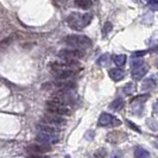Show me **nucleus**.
Returning a JSON list of instances; mask_svg holds the SVG:
<instances>
[{"label": "nucleus", "mask_w": 158, "mask_h": 158, "mask_svg": "<svg viewBox=\"0 0 158 158\" xmlns=\"http://www.w3.org/2000/svg\"><path fill=\"white\" fill-rule=\"evenodd\" d=\"M93 19V16L90 13H71L70 16L67 18V23L73 30L80 31L88 26Z\"/></svg>", "instance_id": "obj_1"}, {"label": "nucleus", "mask_w": 158, "mask_h": 158, "mask_svg": "<svg viewBox=\"0 0 158 158\" xmlns=\"http://www.w3.org/2000/svg\"><path fill=\"white\" fill-rule=\"evenodd\" d=\"M64 43L73 47V49H86L92 45V40L87 36L82 35H69L64 38Z\"/></svg>", "instance_id": "obj_2"}, {"label": "nucleus", "mask_w": 158, "mask_h": 158, "mask_svg": "<svg viewBox=\"0 0 158 158\" xmlns=\"http://www.w3.org/2000/svg\"><path fill=\"white\" fill-rule=\"evenodd\" d=\"M47 107L50 114H55V115H60V117H68L71 114L70 108L67 105H63L52 98L47 102Z\"/></svg>", "instance_id": "obj_3"}, {"label": "nucleus", "mask_w": 158, "mask_h": 158, "mask_svg": "<svg viewBox=\"0 0 158 158\" xmlns=\"http://www.w3.org/2000/svg\"><path fill=\"white\" fill-rule=\"evenodd\" d=\"M85 51L81 49H62L58 52V57L63 61H75L85 57Z\"/></svg>", "instance_id": "obj_4"}, {"label": "nucleus", "mask_w": 158, "mask_h": 158, "mask_svg": "<svg viewBox=\"0 0 158 158\" xmlns=\"http://www.w3.org/2000/svg\"><path fill=\"white\" fill-rule=\"evenodd\" d=\"M121 124V121L119 120L117 117L112 115L110 113H102L99 118V121H98V125L100 127H108V126H119Z\"/></svg>", "instance_id": "obj_5"}, {"label": "nucleus", "mask_w": 158, "mask_h": 158, "mask_svg": "<svg viewBox=\"0 0 158 158\" xmlns=\"http://www.w3.org/2000/svg\"><path fill=\"white\" fill-rule=\"evenodd\" d=\"M65 119L63 117H60V115H55V114H48L43 118V124H47L56 128H60L65 125Z\"/></svg>", "instance_id": "obj_6"}, {"label": "nucleus", "mask_w": 158, "mask_h": 158, "mask_svg": "<svg viewBox=\"0 0 158 158\" xmlns=\"http://www.w3.org/2000/svg\"><path fill=\"white\" fill-rule=\"evenodd\" d=\"M37 142L42 144V145H48V146H50V145H52V144H56V143L58 142V135H48V133H38L37 135Z\"/></svg>", "instance_id": "obj_7"}, {"label": "nucleus", "mask_w": 158, "mask_h": 158, "mask_svg": "<svg viewBox=\"0 0 158 158\" xmlns=\"http://www.w3.org/2000/svg\"><path fill=\"white\" fill-rule=\"evenodd\" d=\"M26 150L30 155H38L40 156V155H43V153L50 152L51 148L48 146V145H42V144H33V145H30Z\"/></svg>", "instance_id": "obj_8"}, {"label": "nucleus", "mask_w": 158, "mask_h": 158, "mask_svg": "<svg viewBox=\"0 0 158 158\" xmlns=\"http://www.w3.org/2000/svg\"><path fill=\"white\" fill-rule=\"evenodd\" d=\"M37 130L40 131V133H48V135H58V132H60V128H56V127H52L50 125H47V124H38L37 125Z\"/></svg>", "instance_id": "obj_9"}, {"label": "nucleus", "mask_w": 158, "mask_h": 158, "mask_svg": "<svg viewBox=\"0 0 158 158\" xmlns=\"http://www.w3.org/2000/svg\"><path fill=\"white\" fill-rule=\"evenodd\" d=\"M146 74H148V67L145 64L142 65V67H139V68H135V69H132V71H131V75H132V77L135 81L142 80Z\"/></svg>", "instance_id": "obj_10"}, {"label": "nucleus", "mask_w": 158, "mask_h": 158, "mask_svg": "<svg viewBox=\"0 0 158 158\" xmlns=\"http://www.w3.org/2000/svg\"><path fill=\"white\" fill-rule=\"evenodd\" d=\"M110 74V77H111L114 82H118L120 80H123L125 77V71L123 69H119V68H113L111 70L108 71Z\"/></svg>", "instance_id": "obj_11"}, {"label": "nucleus", "mask_w": 158, "mask_h": 158, "mask_svg": "<svg viewBox=\"0 0 158 158\" xmlns=\"http://www.w3.org/2000/svg\"><path fill=\"white\" fill-rule=\"evenodd\" d=\"M54 74H55V76L58 80L65 81V80L70 79L75 73H74V70H57V71H54Z\"/></svg>", "instance_id": "obj_12"}, {"label": "nucleus", "mask_w": 158, "mask_h": 158, "mask_svg": "<svg viewBox=\"0 0 158 158\" xmlns=\"http://www.w3.org/2000/svg\"><path fill=\"white\" fill-rule=\"evenodd\" d=\"M135 158H150V152L145 150L142 146H137L135 149Z\"/></svg>", "instance_id": "obj_13"}, {"label": "nucleus", "mask_w": 158, "mask_h": 158, "mask_svg": "<svg viewBox=\"0 0 158 158\" xmlns=\"http://www.w3.org/2000/svg\"><path fill=\"white\" fill-rule=\"evenodd\" d=\"M75 5L81 10H89L93 6L92 0H74Z\"/></svg>", "instance_id": "obj_14"}, {"label": "nucleus", "mask_w": 158, "mask_h": 158, "mask_svg": "<svg viewBox=\"0 0 158 158\" xmlns=\"http://www.w3.org/2000/svg\"><path fill=\"white\" fill-rule=\"evenodd\" d=\"M124 106H125V102H124V100H121V99H115L113 102L110 105V108L113 110V111H121L123 108H124Z\"/></svg>", "instance_id": "obj_15"}, {"label": "nucleus", "mask_w": 158, "mask_h": 158, "mask_svg": "<svg viewBox=\"0 0 158 158\" xmlns=\"http://www.w3.org/2000/svg\"><path fill=\"white\" fill-rule=\"evenodd\" d=\"M113 62L118 67H124L126 63V56L125 55H115L113 56Z\"/></svg>", "instance_id": "obj_16"}, {"label": "nucleus", "mask_w": 158, "mask_h": 158, "mask_svg": "<svg viewBox=\"0 0 158 158\" xmlns=\"http://www.w3.org/2000/svg\"><path fill=\"white\" fill-rule=\"evenodd\" d=\"M156 87V76H152L151 79H148L143 83V89H152Z\"/></svg>", "instance_id": "obj_17"}, {"label": "nucleus", "mask_w": 158, "mask_h": 158, "mask_svg": "<svg viewBox=\"0 0 158 158\" xmlns=\"http://www.w3.org/2000/svg\"><path fill=\"white\" fill-rule=\"evenodd\" d=\"M113 30V24L111 22H106L102 27V37H107L108 33Z\"/></svg>", "instance_id": "obj_18"}, {"label": "nucleus", "mask_w": 158, "mask_h": 158, "mask_svg": "<svg viewBox=\"0 0 158 158\" xmlns=\"http://www.w3.org/2000/svg\"><path fill=\"white\" fill-rule=\"evenodd\" d=\"M135 90V83H127L126 86L124 87V93L126 95H131L133 92Z\"/></svg>", "instance_id": "obj_19"}, {"label": "nucleus", "mask_w": 158, "mask_h": 158, "mask_svg": "<svg viewBox=\"0 0 158 158\" xmlns=\"http://www.w3.org/2000/svg\"><path fill=\"white\" fill-rule=\"evenodd\" d=\"M142 65H144V61H143L142 58H135V60L131 61V68H132V69L139 68V67H142Z\"/></svg>", "instance_id": "obj_20"}, {"label": "nucleus", "mask_w": 158, "mask_h": 158, "mask_svg": "<svg viewBox=\"0 0 158 158\" xmlns=\"http://www.w3.org/2000/svg\"><path fill=\"white\" fill-rule=\"evenodd\" d=\"M149 98H150V95L149 94L139 95V96H137V98H135V99L132 100V102H144V101H146Z\"/></svg>", "instance_id": "obj_21"}, {"label": "nucleus", "mask_w": 158, "mask_h": 158, "mask_svg": "<svg viewBox=\"0 0 158 158\" xmlns=\"http://www.w3.org/2000/svg\"><path fill=\"white\" fill-rule=\"evenodd\" d=\"M95 156H96V157H99V158L106 157V156H107V151L102 150V149H100V150H99L98 152H96V153H95Z\"/></svg>", "instance_id": "obj_22"}, {"label": "nucleus", "mask_w": 158, "mask_h": 158, "mask_svg": "<svg viewBox=\"0 0 158 158\" xmlns=\"http://www.w3.org/2000/svg\"><path fill=\"white\" fill-rule=\"evenodd\" d=\"M108 57V55H103V56H101L100 58H99V61H98V63L100 64V65H105V64L107 63V58Z\"/></svg>", "instance_id": "obj_23"}, {"label": "nucleus", "mask_w": 158, "mask_h": 158, "mask_svg": "<svg viewBox=\"0 0 158 158\" xmlns=\"http://www.w3.org/2000/svg\"><path fill=\"white\" fill-rule=\"evenodd\" d=\"M146 54H148V51L143 50V51H135V52H133V56L135 57H142V56L146 55Z\"/></svg>", "instance_id": "obj_24"}, {"label": "nucleus", "mask_w": 158, "mask_h": 158, "mask_svg": "<svg viewBox=\"0 0 158 158\" xmlns=\"http://www.w3.org/2000/svg\"><path fill=\"white\" fill-rule=\"evenodd\" d=\"M127 124H128V125H130L131 127H133V130H135V131H137V132H140V130H139L138 127L135 126L133 123H131V121H127Z\"/></svg>", "instance_id": "obj_25"}, {"label": "nucleus", "mask_w": 158, "mask_h": 158, "mask_svg": "<svg viewBox=\"0 0 158 158\" xmlns=\"http://www.w3.org/2000/svg\"><path fill=\"white\" fill-rule=\"evenodd\" d=\"M150 5H153V7L156 8V5H157V0H146Z\"/></svg>", "instance_id": "obj_26"}, {"label": "nucleus", "mask_w": 158, "mask_h": 158, "mask_svg": "<svg viewBox=\"0 0 158 158\" xmlns=\"http://www.w3.org/2000/svg\"><path fill=\"white\" fill-rule=\"evenodd\" d=\"M121 156H123V153H121V152H117V153H115L112 158H121Z\"/></svg>", "instance_id": "obj_27"}]
</instances>
